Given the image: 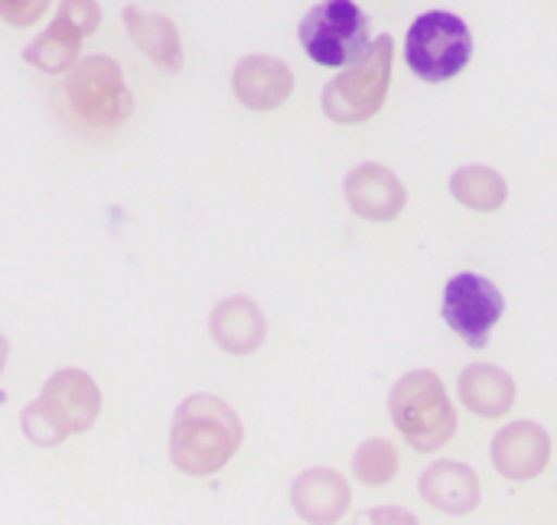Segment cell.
<instances>
[{
    "label": "cell",
    "instance_id": "6da1fadb",
    "mask_svg": "<svg viewBox=\"0 0 557 525\" xmlns=\"http://www.w3.org/2000/svg\"><path fill=\"white\" fill-rule=\"evenodd\" d=\"M245 441L242 418L215 395L186 399L170 428V461L186 477H212L228 467Z\"/></svg>",
    "mask_w": 557,
    "mask_h": 525
},
{
    "label": "cell",
    "instance_id": "7a4b0ae2",
    "mask_svg": "<svg viewBox=\"0 0 557 525\" xmlns=\"http://www.w3.org/2000/svg\"><path fill=\"white\" fill-rule=\"evenodd\" d=\"M101 415V392L82 369H59L46 379L39 399L23 408V435L36 448H55L72 435H85Z\"/></svg>",
    "mask_w": 557,
    "mask_h": 525
},
{
    "label": "cell",
    "instance_id": "3957f363",
    "mask_svg": "<svg viewBox=\"0 0 557 525\" xmlns=\"http://www.w3.org/2000/svg\"><path fill=\"white\" fill-rule=\"evenodd\" d=\"M62 98L82 127L104 134L117 131L134 111V95L111 56H82L65 72Z\"/></svg>",
    "mask_w": 557,
    "mask_h": 525
},
{
    "label": "cell",
    "instance_id": "277c9868",
    "mask_svg": "<svg viewBox=\"0 0 557 525\" xmlns=\"http://www.w3.org/2000/svg\"><path fill=\"white\" fill-rule=\"evenodd\" d=\"M388 408H392L395 428L421 454H431L450 444V438L457 435V412L447 399V389L428 369H418L398 379L392 389Z\"/></svg>",
    "mask_w": 557,
    "mask_h": 525
},
{
    "label": "cell",
    "instance_id": "5b68a950",
    "mask_svg": "<svg viewBox=\"0 0 557 525\" xmlns=\"http://www.w3.org/2000/svg\"><path fill=\"white\" fill-rule=\"evenodd\" d=\"M392 62H395V39L379 36L362 59L346 65L343 75H336L323 88V111L336 124H362L375 118L388 98L392 85Z\"/></svg>",
    "mask_w": 557,
    "mask_h": 525
},
{
    "label": "cell",
    "instance_id": "8992f818",
    "mask_svg": "<svg viewBox=\"0 0 557 525\" xmlns=\"http://www.w3.org/2000/svg\"><path fill=\"white\" fill-rule=\"evenodd\" d=\"M304 52L326 69H346L372 46V23L352 0H323L300 20Z\"/></svg>",
    "mask_w": 557,
    "mask_h": 525
},
{
    "label": "cell",
    "instance_id": "52a82bcc",
    "mask_svg": "<svg viewBox=\"0 0 557 525\" xmlns=\"http://www.w3.org/2000/svg\"><path fill=\"white\" fill-rule=\"evenodd\" d=\"M405 59L411 72L424 82L457 78L473 59V33L457 13L447 10L421 13L408 29Z\"/></svg>",
    "mask_w": 557,
    "mask_h": 525
},
{
    "label": "cell",
    "instance_id": "ba28073f",
    "mask_svg": "<svg viewBox=\"0 0 557 525\" xmlns=\"http://www.w3.org/2000/svg\"><path fill=\"white\" fill-rule=\"evenodd\" d=\"M503 314H506V301L490 278L463 271L447 281L444 320L467 346L483 350L490 343L493 327L503 320Z\"/></svg>",
    "mask_w": 557,
    "mask_h": 525
},
{
    "label": "cell",
    "instance_id": "9c48e42d",
    "mask_svg": "<svg viewBox=\"0 0 557 525\" xmlns=\"http://www.w3.org/2000/svg\"><path fill=\"white\" fill-rule=\"evenodd\" d=\"M552 461V438L535 422H516L493 441V464L509 480H535Z\"/></svg>",
    "mask_w": 557,
    "mask_h": 525
},
{
    "label": "cell",
    "instance_id": "30bf717a",
    "mask_svg": "<svg viewBox=\"0 0 557 525\" xmlns=\"http://www.w3.org/2000/svg\"><path fill=\"white\" fill-rule=\"evenodd\" d=\"M346 203L352 206L356 216H362L369 222H392L401 216L408 193L388 167L362 163V167L349 170V176H346Z\"/></svg>",
    "mask_w": 557,
    "mask_h": 525
},
{
    "label": "cell",
    "instance_id": "8fae6325",
    "mask_svg": "<svg viewBox=\"0 0 557 525\" xmlns=\"http://www.w3.org/2000/svg\"><path fill=\"white\" fill-rule=\"evenodd\" d=\"M232 91L248 111H274L294 91V72L274 56H245L232 72Z\"/></svg>",
    "mask_w": 557,
    "mask_h": 525
},
{
    "label": "cell",
    "instance_id": "7c38bea8",
    "mask_svg": "<svg viewBox=\"0 0 557 525\" xmlns=\"http://www.w3.org/2000/svg\"><path fill=\"white\" fill-rule=\"evenodd\" d=\"M209 333L225 353L248 356L264 343L268 327H264V314L258 310V304H251L248 297H228L212 310Z\"/></svg>",
    "mask_w": 557,
    "mask_h": 525
},
{
    "label": "cell",
    "instance_id": "4fadbf2b",
    "mask_svg": "<svg viewBox=\"0 0 557 525\" xmlns=\"http://www.w3.org/2000/svg\"><path fill=\"white\" fill-rule=\"evenodd\" d=\"M294 510L307 523H336L349 510V487L336 471H307L294 480L290 490Z\"/></svg>",
    "mask_w": 557,
    "mask_h": 525
},
{
    "label": "cell",
    "instance_id": "5bb4252c",
    "mask_svg": "<svg viewBox=\"0 0 557 525\" xmlns=\"http://www.w3.org/2000/svg\"><path fill=\"white\" fill-rule=\"evenodd\" d=\"M124 26L134 39V46L150 59L157 62L160 69L166 72H180L183 69V36L176 29V23L163 13H144L137 7H127L124 10Z\"/></svg>",
    "mask_w": 557,
    "mask_h": 525
},
{
    "label": "cell",
    "instance_id": "9a60e30c",
    "mask_svg": "<svg viewBox=\"0 0 557 525\" xmlns=\"http://www.w3.org/2000/svg\"><path fill=\"white\" fill-rule=\"evenodd\" d=\"M421 497L450 516H467L480 503V480L467 464L441 461L421 477Z\"/></svg>",
    "mask_w": 557,
    "mask_h": 525
},
{
    "label": "cell",
    "instance_id": "2e32d148",
    "mask_svg": "<svg viewBox=\"0 0 557 525\" xmlns=\"http://www.w3.org/2000/svg\"><path fill=\"white\" fill-rule=\"evenodd\" d=\"M460 399L480 418H503L516 405V379L499 366H470L460 376Z\"/></svg>",
    "mask_w": 557,
    "mask_h": 525
},
{
    "label": "cell",
    "instance_id": "e0dca14e",
    "mask_svg": "<svg viewBox=\"0 0 557 525\" xmlns=\"http://www.w3.org/2000/svg\"><path fill=\"white\" fill-rule=\"evenodd\" d=\"M82 33H75L69 23H62L59 16L52 20V26L46 33H39L26 49H23V62L46 72V75H62L69 72L82 56Z\"/></svg>",
    "mask_w": 557,
    "mask_h": 525
},
{
    "label": "cell",
    "instance_id": "ac0fdd59",
    "mask_svg": "<svg viewBox=\"0 0 557 525\" xmlns=\"http://www.w3.org/2000/svg\"><path fill=\"white\" fill-rule=\"evenodd\" d=\"M450 193L463 206H470L476 212H493L509 199L506 180L490 167H463V170H457L450 176Z\"/></svg>",
    "mask_w": 557,
    "mask_h": 525
},
{
    "label": "cell",
    "instance_id": "d6986e66",
    "mask_svg": "<svg viewBox=\"0 0 557 525\" xmlns=\"http://www.w3.org/2000/svg\"><path fill=\"white\" fill-rule=\"evenodd\" d=\"M352 474L366 487H385L398 474V451L388 441H382V438L366 441L356 451V457H352Z\"/></svg>",
    "mask_w": 557,
    "mask_h": 525
},
{
    "label": "cell",
    "instance_id": "ffe728a7",
    "mask_svg": "<svg viewBox=\"0 0 557 525\" xmlns=\"http://www.w3.org/2000/svg\"><path fill=\"white\" fill-rule=\"evenodd\" d=\"M55 16L82 36H91L101 26V7L95 0H62Z\"/></svg>",
    "mask_w": 557,
    "mask_h": 525
},
{
    "label": "cell",
    "instance_id": "44dd1931",
    "mask_svg": "<svg viewBox=\"0 0 557 525\" xmlns=\"http://www.w3.org/2000/svg\"><path fill=\"white\" fill-rule=\"evenodd\" d=\"M49 10V0H0V20L7 26H33Z\"/></svg>",
    "mask_w": 557,
    "mask_h": 525
},
{
    "label": "cell",
    "instance_id": "7402d4cb",
    "mask_svg": "<svg viewBox=\"0 0 557 525\" xmlns=\"http://www.w3.org/2000/svg\"><path fill=\"white\" fill-rule=\"evenodd\" d=\"M372 520L379 523V520H401V523H414V516L411 513H395V510H375L372 513Z\"/></svg>",
    "mask_w": 557,
    "mask_h": 525
},
{
    "label": "cell",
    "instance_id": "603a6c76",
    "mask_svg": "<svg viewBox=\"0 0 557 525\" xmlns=\"http://www.w3.org/2000/svg\"><path fill=\"white\" fill-rule=\"evenodd\" d=\"M7 356H10V340L0 333V373H3V366H7Z\"/></svg>",
    "mask_w": 557,
    "mask_h": 525
}]
</instances>
